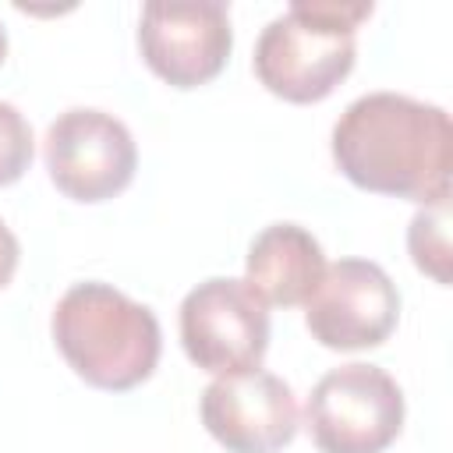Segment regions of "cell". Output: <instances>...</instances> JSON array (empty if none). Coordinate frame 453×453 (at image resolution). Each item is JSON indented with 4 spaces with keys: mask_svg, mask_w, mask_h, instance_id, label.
Segmentation results:
<instances>
[{
    "mask_svg": "<svg viewBox=\"0 0 453 453\" xmlns=\"http://www.w3.org/2000/svg\"><path fill=\"white\" fill-rule=\"evenodd\" d=\"M333 163L361 191L418 205L449 202L453 124L435 103L403 92L357 96L333 124Z\"/></svg>",
    "mask_w": 453,
    "mask_h": 453,
    "instance_id": "1",
    "label": "cell"
},
{
    "mask_svg": "<svg viewBox=\"0 0 453 453\" xmlns=\"http://www.w3.org/2000/svg\"><path fill=\"white\" fill-rule=\"evenodd\" d=\"M50 333L74 375L106 393L142 386L163 354L152 308L99 280L74 283L60 294Z\"/></svg>",
    "mask_w": 453,
    "mask_h": 453,
    "instance_id": "2",
    "label": "cell"
},
{
    "mask_svg": "<svg viewBox=\"0 0 453 453\" xmlns=\"http://www.w3.org/2000/svg\"><path fill=\"white\" fill-rule=\"evenodd\" d=\"M372 14V4L294 0L276 14L255 42V78L283 103L326 99L357 60L354 32Z\"/></svg>",
    "mask_w": 453,
    "mask_h": 453,
    "instance_id": "3",
    "label": "cell"
},
{
    "mask_svg": "<svg viewBox=\"0 0 453 453\" xmlns=\"http://www.w3.org/2000/svg\"><path fill=\"white\" fill-rule=\"evenodd\" d=\"M304 428L322 453H382L403 428V389L368 361L329 368L308 393Z\"/></svg>",
    "mask_w": 453,
    "mask_h": 453,
    "instance_id": "4",
    "label": "cell"
},
{
    "mask_svg": "<svg viewBox=\"0 0 453 453\" xmlns=\"http://www.w3.org/2000/svg\"><path fill=\"white\" fill-rule=\"evenodd\" d=\"M180 343L202 372H251L269 350V304L244 280L209 276L180 301Z\"/></svg>",
    "mask_w": 453,
    "mask_h": 453,
    "instance_id": "5",
    "label": "cell"
},
{
    "mask_svg": "<svg viewBox=\"0 0 453 453\" xmlns=\"http://www.w3.org/2000/svg\"><path fill=\"white\" fill-rule=\"evenodd\" d=\"M46 170L60 195L96 205L120 195L138 170V145L124 120L96 106H71L46 127Z\"/></svg>",
    "mask_w": 453,
    "mask_h": 453,
    "instance_id": "6",
    "label": "cell"
},
{
    "mask_svg": "<svg viewBox=\"0 0 453 453\" xmlns=\"http://www.w3.org/2000/svg\"><path fill=\"white\" fill-rule=\"evenodd\" d=\"M234 50L230 7L219 0H149L138 18V53L173 88L212 81Z\"/></svg>",
    "mask_w": 453,
    "mask_h": 453,
    "instance_id": "7",
    "label": "cell"
},
{
    "mask_svg": "<svg viewBox=\"0 0 453 453\" xmlns=\"http://www.w3.org/2000/svg\"><path fill=\"white\" fill-rule=\"evenodd\" d=\"M400 319V290L379 262L340 258L326 265L319 287L304 301L311 340L329 350H368L389 340Z\"/></svg>",
    "mask_w": 453,
    "mask_h": 453,
    "instance_id": "8",
    "label": "cell"
},
{
    "mask_svg": "<svg viewBox=\"0 0 453 453\" xmlns=\"http://www.w3.org/2000/svg\"><path fill=\"white\" fill-rule=\"evenodd\" d=\"M198 418L226 453H280L301 425L294 389L262 368L216 375L202 389Z\"/></svg>",
    "mask_w": 453,
    "mask_h": 453,
    "instance_id": "9",
    "label": "cell"
},
{
    "mask_svg": "<svg viewBox=\"0 0 453 453\" xmlns=\"http://www.w3.org/2000/svg\"><path fill=\"white\" fill-rule=\"evenodd\" d=\"M326 273L322 244L301 223H269L248 244L244 283L280 308L304 304Z\"/></svg>",
    "mask_w": 453,
    "mask_h": 453,
    "instance_id": "10",
    "label": "cell"
},
{
    "mask_svg": "<svg viewBox=\"0 0 453 453\" xmlns=\"http://www.w3.org/2000/svg\"><path fill=\"white\" fill-rule=\"evenodd\" d=\"M407 251L414 265L439 287H449V202L421 205L407 226Z\"/></svg>",
    "mask_w": 453,
    "mask_h": 453,
    "instance_id": "11",
    "label": "cell"
},
{
    "mask_svg": "<svg viewBox=\"0 0 453 453\" xmlns=\"http://www.w3.org/2000/svg\"><path fill=\"white\" fill-rule=\"evenodd\" d=\"M35 156V138L25 120V113L14 103L0 99V188L25 177Z\"/></svg>",
    "mask_w": 453,
    "mask_h": 453,
    "instance_id": "12",
    "label": "cell"
},
{
    "mask_svg": "<svg viewBox=\"0 0 453 453\" xmlns=\"http://www.w3.org/2000/svg\"><path fill=\"white\" fill-rule=\"evenodd\" d=\"M18 258H21V244L14 237V230L0 219V290L14 280V269H18Z\"/></svg>",
    "mask_w": 453,
    "mask_h": 453,
    "instance_id": "13",
    "label": "cell"
},
{
    "mask_svg": "<svg viewBox=\"0 0 453 453\" xmlns=\"http://www.w3.org/2000/svg\"><path fill=\"white\" fill-rule=\"evenodd\" d=\"M4 57H7V32H4V25H0V64H4Z\"/></svg>",
    "mask_w": 453,
    "mask_h": 453,
    "instance_id": "14",
    "label": "cell"
}]
</instances>
